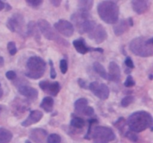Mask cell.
<instances>
[{
    "mask_svg": "<svg viewBox=\"0 0 153 143\" xmlns=\"http://www.w3.org/2000/svg\"><path fill=\"white\" fill-rule=\"evenodd\" d=\"M7 50H8L9 54L10 55H14L17 52V49H16V44H15L14 42L10 41L7 43Z\"/></svg>",
    "mask_w": 153,
    "mask_h": 143,
    "instance_id": "cell-29",
    "label": "cell"
},
{
    "mask_svg": "<svg viewBox=\"0 0 153 143\" xmlns=\"http://www.w3.org/2000/svg\"><path fill=\"white\" fill-rule=\"evenodd\" d=\"M121 72L119 66L115 62H111L108 66V80L114 82H118L120 80Z\"/></svg>",
    "mask_w": 153,
    "mask_h": 143,
    "instance_id": "cell-14",
    "label": "cell"
},
{
    "mask_svg": "<svg viewBox=\"0 0 153 143\" xmlns=\"http://www.w3.org/2000/svg\"><path fill=\"white\" fill-rule=\"evenodd\" d=\"M1 110H2V107H1V105H0V113L1 112Z\"/></svg>",
    "mask_w": 153,
    "mask_h": 143,
    "instance_id": "cell-45",
    "label": "cell"
},
{
    "mask_svg": "<svg viewBox=\"0 0 153 143\" xmlns=\"http://www.w3.org/2000/svg\"><path fill=\"white\" fill-rule=\"evenodd\" d=\"M60 69H61V71L63 74H65L67 72L68 69V64L66 60L63 59L60 61Z\"/></svg>",
    "mask_w": 153,
    "mask_h": 143,
    "instance_id": "cell-31",
    "label": "cell"
},
{
    "mask_svg": "<svg viewBox=\"0 0 153 143\" xmlns=\"http://www.w3.org/2000/svg\"><path fill=\"white\" fill-rule=\"evenodd\" d=\"M26 3L28 6L33 8H37L43 3L42 0H26Z\"/></svg>",
    "mask_w": 153,
    "mask_h": 143,
    "instance_id": "cell-28",
    "label": "cell"
},
{
    "mask_svg": "<svg viewBox=\"0 0 153 143\" xmlns=\"http://www.w3.org/2000/svg\"><path fill=\"white\" fill-rule=\"evenodd\" d=\"M94 70L96 71V72H97L99 75L101 76L103 79L108 80V73L106 72L104 66H103L100 63H99V62L94 63Z\"/></svg>",
    "mask_w": 153,
    "mask_h": 143,
    "instance_id": "cell-22",
    "label": "cell"
},
{
    "mask_svg": "<svg viewBox=\"0 0 153 143\" xmlns=\"http://www.w3.org/2000/svg\"><path fill=\"white\" fill-rule=\"evenodd\" d=\"M148 41H149V43H150V44L153 45V37L151 39H148Z\"/></svg>",
    "mask_w": 153,
    "mask_h": 143,
    "instance_id": "cell-42",
    "label": "cell"
},
{
    "mask_svg": "<svg viewBox=\"0 0 153 143\" xmlns=\"http://www.w3.org/2000/svg\"><path fill=\"white\" fill-rule=\"evenodd\" d=\"M94 110L93 109V107L88 106V107L86 108V110H85V112H84L83 115H85V116H91L92 115H94Z\"/></svg>",
    "mask_w": 153,
    "mask_h": 143,
    "instance_id": "cell-36",
    "label": "cell"
},
{
    "mask_svg": "<svg viewBox=\"0 0 153 143\" xmlns=\"http://www.w3.org/2000/svg\"><path fill=\"white\" fill-rule=\"evenodd\" d=\"M25 143H31V142L29 141V140H26V141H25Z\"/></svg>",
    "mask_w": 153,
    "mask_h": 143,
    "instance_id": "cell-44",
    "label": "cell"
},
{
    "mask_svg": "<svg viewBox=\"0 0 153 143\" xmlns=\"http://www.w3.org/2000/svg\"><path fill=\"white\" fill-rule=\"evenodd\" d=\"M97 11L102 20L108 24H115L119 19V7L112 1H102L97 6Z\"/></svg>",
    "mask_w": 153,
    "mask_h": 143,
    "instance_id": "cell-2",
    "label": "cell"
},
{
    "mask_svg": "<svg viewBox=\"0 0 153 143\" xmlns=\"http://www.w3.org/2000/svg\"><path fill=\"white\" fill-rule=\"evenodd\" d=\"M13 138V134L8 130L0 128V143H9Z\"/></svg>",
    "mask_w": 153,
    "mask_h": 143,
    "instance_id": "cell-21",
    "label": "cell"
},
{
    "mask_svg": "<svg viewBox=\"0 0 153 143\" xmlns=\"http://www.w3.org/2000/svg\"><path fill=\"white\" fill-rule=\"evenodd\" d=\"M37 25L39 30L42 33V34L44 36L45 38L48 39L49 40H55L58 43H61L63 45H66V46L68 45L67 41H66L65 40L59 37L58 34H57L56 32L52 29V27L51 26L50 23L48 21L40 19L37 21Z\"/></svg>",
    "mask_w": 153,
    "mask_h": 143,
    "instance_id": "cell-6",
    "label": "cell"
},
{
    "mask_svg": "<svg viewBox=\"0 0 153 143\" xmlns=\"http://www.w3.org/2000/svg\"><path fill=\"white\" fill-rule=\"evenodd\" d=\"M78 82H79V84L81 87L84 88V89H86L87 86H86V83H85V80H82V79H79Z\"/></svg>",
    "mask_w": 153,
    "mask_h": 143,
    "instance_id": "cell-37",
    "label": "cell"
},
{
    "mask_svg": "<svg viewBox=\"0 0 153 143\" xmlns=\"http://www.w3.org/2000/svg\"><path fill=\"white\" fill-rule=\"evenodd\" d=\"M132 8L137 14L144 13L148 10V1L143 0H134L131 1Z\"/></svg>",
    "mask_w": 153,
    "mask_h": 143,
    "instance_id": "cell-16",
    "label": "cell"
},
{
    "mask_svg": "<svg viewBox=\"0 0 153 143\" xmlns=\"http://www.w3.org/2000/svg\"><path fill=\"white\" fill-rule=\"evenodd\" d=\"M55 30L64 37H71L74 33L73 25L67 20L60 19L54 25Z\"/></svg>",
    "mask_w": 153,
    "mask_h": 143,
    "instance_id": "cell-10",
    "label": "cell"
},
{
    "mask_svg": "<svg viewBox=\"0 0 153 143\" xmlns=\"http://www.w3.org/2000/svg\"><path fill=\"white\" fill-rule=\"evenodd\" d=\"M43 116V113L40 110H32L30 113L29 116L27 117V119L24 122H22V126L28 127L34 125V124L37 123V122L41 120Z\"/></svg>",
    "mask_w": 153,
    "mask_h": 143,
    "instance_id": "cell-13",
    "label": "cell"
},
{
    "mask_svg": "<svg viewBox=\"0 0 153 143\" xmlns=\"http://www.w3.org/2000/svg\"><path fill=\"white\" fill-rule=\"evenodd\" d=\"M26 77L37 80L44 74L46 63L43 58L37 56H33L28 58L26 63Z\"/></svg>",
    "mask_w": 153,
    "mask_h": 143,
    "instance_id": "cell-3",
    "label": "cell"
},
{
    "mask_svg": "<svg viewBox=\"0 0 153 143\" xmlns=\"http://www.w3.org/2000/svg\"><path fill=\"white\" fill-rule=\"evenodd\" d=\"M89 89L97 98L101 100H106L110 95V90L107 85L97 81L92 82L90 83Z\"/></svg>",
    "mask_w": 153,
    "mask_h": 143,
    "instance_id": "cell-8",
    "label": "cell"
},
{
    "mask_svg": "<svg viewBox=\"0 0 153 143\" xmlns=\"http://www.w3.org/2000/svg\"><path fill=\"white\" fill-rule=\"evenodd\" d=\"M4 65V59H3L2 57L0 56V67H1Z\"/></svg>",
    "mask_w": 153,
    "mask_h": 143,
    "instance_id": "cell-40",
    "label": "cell"
},
{
    "mask_svg": "<svg viewBox=\"0 0 153 143\" xmlns=\"http://www.w3.org/2000/svg\"><path fill=\"white\" fill-rule=\"evenodd\" d=\"M40 107H41L43 110L47 113H50L52 111L54 107V100L52 99V97L46 96L42 100L41 103L40 104Z\"/></svg>",
    "mask_w": 153,
    "mask_h": 143,
    "instance_id": "cell-19",
    "label": "cell"
},
{
    "mask_svg": "<svg viewBox=\"0 0 153 143\" xmlns=\"http://www.w3.org/2000/svg\"><path fill=\"white\" fill-rule=\"evenodd\" d=\"M125 136L128 139H130L132 142H136L138 140V136H137L136 133L133 132V131L131 130L127 131V132L126 133Z\"/></svg>",
    "mask_w": 153,
    "mask_h": 143,
    "instance_id": "cell-30",
    "label": "cell"
},
{
    "mask_svg": "<svg viewBox=\"0 0 153 143\" xmlns=\"http://www.w3.org/2000/svg\"><path fill=\"white\" fill-rule=\"evenodd\" d=\"M7 27L12 32H16L21 35L26 34L25 20L23 16L19 13H15L7 21Z\"/></svg>",
    "mask_w": 153,
    "mask_h": 143,
    "instance_id": "cell-7",
    "label": "cell"
},
{
    "mask_svg": "<svg viewBox=\"0 0 153 143\" xmlns=\"http://www.w3.org/2000/svg\"><path fill=\"white\" fill-rule=\"evenodd\" d=\"M39 86L43 92L52 96H56L60 91L59 83L57 81L51 83L48 80H43L39 83Z\"/></svg>",
    "mask_w": 153,
    "mask_h": 143,
    "instance_id": "cell-11",
    "label": "cell"
},
{
    "mask_svg": "<svg viewBox=\"0 0 153 143\" xmlns=\"http://www.w3.org/2000/svg\"><path fill=\"white\" fill-rule=\"evenodd\" d=\"M70 125L73 128H77V129H81V128H82L85 126V122L84 121V119H82V118L76 117L72 119L71 122H70Z\"/></svg>",
    "mask_w": 153,
    "mask_h": 143,
    "instance_id": "cell-25",
    "label": "cell"
},
{
    "mask_svg": "<svg viewBox=\"0 0 153 143\" xmlns=\"http://www.w3.org/2000/svg\"><path fill=\"white\" fill-rule=\"evenodd\" d=\"M4 7H5V3L3 2L2 1H0V11L1 10H3Z\"/></svg>",
    "mask_w": 153,
    "mask_h": 143,
    "instance_id": "cell-39",
    "label": "cell"
},
{
    "mask_svg": "<svg viewBox=\"0 0 153 143\" xmlns=\"http://www.w3.org/2000/svg\"><path fill=\"white\" fill-rule=\"evenodd\" d=\"M5 76L8 80H14L16 77V74L14 71L10 70V71H7V72H6Z\"/></svg>",
    "mask_w": 153,
    "mask_h": 143,
    "instance_id": "cell-34",
    "label": "cell"
},
{
    "mask_svg": "<svg viewBox=\"0 0 153 143\" xmlns=\"http://www.w3.org/2000/svg\"><path fill=\"white\" fill-rule=\"evenodd\" d=\"M135 85V81L133 79L132 76L128 75L127 77L125 83H124V86H126V87H131V86H134Z\"/></svg>",
    "mask_w": 153,
    "mask_h": 143,
    "instance_id": "cell-32",
    "label": "cell"
},
{
    "mask_svg": "<svg viewBox=\"0 0 153 143\" xmlns=\"http://www.w3.org/2000/svg\"><path fill=\"white\" fill-rule=\"evenodd\" d=\"M51 3H52L55 7H58V6L61 4V0H52V1H51Z\"/></svg>",
    "mask_w": 153,
    "mask_h": 143,
    "instance_id": "cell-38",
    "label": "cell"
},
{
    "mask_svg": "<svg viewBox=\"0 0 153 143\" xmlns=\"http://www.w3.org/2000/svg\"><path fill=\"white\" fill-rule=\"evenodd\" d=\"M130 130L140 133L145 130L151 129L153 131V117L146 111H137L128 117L127 122Z\"/></svg>",
    "mask_w": 153,
    "mask_h": 143,
    "instance_id": "cell-1",
    "label": "cell"
},
{
    "mask_svg": "<svg viewBox=\"0 0 153 143\" xmlns=\"http://www.w3.org/2000/svg\"><path fill=\"white\" fill-rule=\"evenodd\" d=\"M88 101L86 98H79V99L76 100V102L74 104L75 110L78 113L80 114H84V112L86 110L87 107H88Z\"/></svg>",
    "mask_w": 153,
    "mask_h": 143,
    "instance_id": "cell-20",
    "label": "cell"
},
{
    "mask_svg": "<svg viewBox=\"0 0 153 143\" xmlns=\"http://www.w3.org/2000/svg\"><path fill=\"white\" fill-rule=\"evenodd\" d=\"M26 34L30 36H34V37H39V34L37 33V27L36 23L33 21L30 22L27 25Z\"/></svg>",
    "mask_w": 153,
    "mask_h": 143,
    "instance_id": "cell-24",
    "label": "cell"
},
{
    "mask_svg": "<svg viewBox=\"0 0 153 143\" xmlns=\"http://www.w3.org/2000/svg\"><path fill=\"white\" fill-rule=\"evenodd\" d=\"M129 48L133 54L142 57L153 56V45L150 44L146 37L134 38L130 43Z\"/></svg>",
    "mask_w": 153,
    "mask_h": 143,
    "instance_id": "cell-4",
    "label": "cell"
},
{
    "mask_svg": "<svg viewBox=\"0 0 153 143\" xmlns=\"http://www.w3.org/2000/svg\"><path fill=\"white\" fill-rule=\"evenodd\" d=\"M129 27L128 20L122 19L114 25V32L117 36H121L126 32Z\"/></svg>",
    "mask_w": 153,
    "mask_h": 143,
    "instance_id": "cell-18",
    "label": "cell"
},
{
    "mask_svg": "<svg viewBox=\"0 0 153 143\" xmlns=\"http://www.w3.org/2000/svg\"><path fill=\"white\" fill-rule=\"evenodd\" d=\"M125 64L127 67L130 69H133L134 68V63H133L132 60L130 57H127L125 60Z\"/></svg>",
    "mask_w": 153,
    "mask_h": 143,
    "instance_id": "cell-35",
    "label": "cell"
},
{
    "mask_svg": "<svg viewBox=\"0 0 153 143\" xmlns=\"http://www.w3.org/2000/svg\"><path fill=\"white\" fill-rule=\"evenodd\" d=\"M134 97L131 96V95H128V96L124 97L122 99V101H121V105L123 107H127L134 101Z\"/></svg>",
    "mask_w": 153,
    "mask_h": 143,
    "instance_id": "cell-27",
    "label": "cell"
},
{
    "mask_svg": "<svg viewBox=\"0 0 153 143\" xmlns=\"http://www.w3.org/2000/svg\"><path fill=\"white\" fill-rule=\"evenodd\" d=\"M88 37L94 40L97 44H100L107 39L108 34L104 27L100 24H97L92 30L88 33Z\"/></svg>",
    "mask_w": 153,
    "mask_h": 143,
    "instance_id": "cell-9",
    "label": "cell"
},
{
    "mask_svg": "<svg viewBox=\"0 0 153 143\" xmlns=\"http://www.w3.org/2000/svg\"><path fill=\"white\" fill-rule=\"evenodd\" d=\"M18 91L21 95L26 97L28 99H36L38 96V91L35 88L27 86V85H22L19 86Z\"/></svg>",
    "mask_w": 153,
    "mask_h": 143,
    "instance_id": "cell-15",
    "label": "cell"
},
{
    "mask_svg": "<svg viewBox=\"0 0 153 143\" xmlns=\"http://www.w3.org/2000/svg\"><path fill=\"white\" fill-rule=\"evenodd\" d=\"M73 46L75 47L76 50L79 53L82 54V55H85V54L88 53V52H99L100 53H102L103 49H100V48H94L89 47V46H86L85 44V40L82 38L78 39V40H75L73 43Z\"/></svg>",
    "mask_w": 153,
    "mask_h": 143,
    "instance_id": "cell-12",
    "label": "cell"
},
{
    "mask_svg": "<svg viewBox=\"0 0 153 143\" xmlns=\"http://www.w3.org/2000/svg\"><path fill=\"white\" fill-rule=\"evenodd\" d=\"M61 138L59 135L55 133L50 134L49 136L47 137L46 139V142L47 143H61Z\"/></svg>",
    "mask_w": 153,
    "mask_h": 143,
    "instance_id": "cell-26",
    "label": "cell"
},
{
    "mask_svg": "<svg viewBox=\"0 0 153 143\" xmlns=\"http://www.w3.org/2000/svg\"><path fill=\"white\" fill-rule=\"evenodd\" d=\"M49 66H50V77L52 79H55V77H56L57 74H56V72H55V67H54L53 62H52L51 60H49Z\"/></svg>",
    "mask_w": 153,
    "mask_h": 143,
    "instance_id": "cell-33",
    "label": "cell"
},
{
    "mask_svg": "<svg viewBox=\"0 0 153 143\" xmlns=\"http://www.w3.org/2000/svg\"><path fill=\"white\" fill-rule=\"evenodd\" d=\"M149 79H150V80H152V79H153V74H150V75H149Z\"/></svg>",
    "mask_w": 153,
    "mask_h": 143,
    "instance_id": "cell-43",
    "label": "cell"
},
{
    "mask_svg": "<svg viewBox=\"0 0 153 143\" xmlns=\"http://www.w3.org/2000/svg\"><path fill=\"white\" fill-rule=\"evenodd\" d=\"M91 137L93 138L94 143H108L114 140L116 135L111 128L97 126L91 130Z\"/></svg>",
    "mask_w": 153,
    "mask_h": 143,
    "instance_id": "cell-5",
    "label": "cell"
},
{
    "mask_svg": "<svg viewBox=\"0 0 153 143\" xmlns=\"http://www.w3.org/2000/svg\"><path fill=\"white\" fill-rule=\"evenodd\" d=\"M94 1L92 0H80L78 2V6L79 10H84V11H89L92 8Z\"/></svg>",
    "mask_w": 153,
    "mask_h": 143,
    "instance_id": "cell-23",
    "label": "cell"
},
{
    "mask_svg": "<svg viewBox=\"0 0 153 143\" xmlns=\"http://www.w3.org/2000/svg\"><path fill=\"white\" fill-rule=\"evenodd\" d=\"M47 133L46 130L40 128H36L32 130L30 133V138L37 143H42L46 137Z\"/></svg>",
    "mask_w": 153,
    "mask_h": 143,
    "instance_id": "cell-17",
    "label": "cell"
},
{
    "mask_svg": "<svg viewBox=\"0 0 153 143\" xmlns=\"http://www.w3.org/2000/svg\"><path fill=\"white\" fill-rule=\"evenodd\" d=\"M2 95H3V89H2V88H1V83H0V98L2 97Z\"/></svg>",
    "mask_w": 153,
    "mask_h": 143,
    "instance_id": "cell-41",
    "label": "cell"
}]
</instances>
